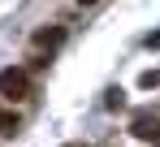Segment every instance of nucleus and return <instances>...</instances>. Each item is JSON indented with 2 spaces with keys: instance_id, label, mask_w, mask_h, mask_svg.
<instances>
[{
  "instance_id": "nucleus-1",
  "label": "nucleus",
  "mask_w": 160,
  "mask_h": 147,
  "mask_svg": "<svg viewBox=\"0 0 160 147\" xmlns=\"http://www.w3.org/2000/svg\"><path fill=\"white\" fill-rule=\"evenodd\" d=\"M0 95H9V99L30 95V74L26 69H4L0 74Z\"/></svg>"
},
{
  "instance_id": "nucleus-2",
  "label": "nucleus",
  "mask_w": 160,
  "mask_h": 147,
  "mask_svg": "<svg viewBox=\"0 0 160 147\" xmlns=\"http://www.w3.org/2000/svg\"><path fill=\"white\" fill-rule=\"evenodd\" d=\"M61 43H65V30H61V26H48V30H35V48H61Z\"/></svg>"
},
{
  "instance_id": "nucleus-5",
  "label": "nucleus",
  "mask_w": 160,
  "mask_h": 147,
  "mask_svg": "<svg viewBox=\"0 0 160 147\" xmlns=\"http://www.w3.org/2000/svg\"><path fill=\"white\" fill-rule=\"evenodd\" d=\"M78 4H82V9H91V4H100V0H78Z\"/></svg>"
},
{
  "instance_id": "nucleus-4",
  "label": "nucleus",
  "mask_w": 160,
  "mask_h": 147,
  "mask_svg": "<svg viewBox=\"0 0 160 147\" xmlns=\"http://www.w3.org/2000/svg\"><path fill=\"white\" fill-rule=\"evenodd\" d=\"M13 130H18V113L0 104V134H13Z\"/></svg>"
},
{
  "instance_id": "nucleus-3",
  "label": "nucleus",
  "mask_w": 160,
  "mask_h": 147,
  "mask_svg": "<svg viewBox=\"0 0 160 147\" xmlns=\"http://www.w3.org/2000/svg\"><path fill=\"white\" fill-rule=\"evenodd\" d=\"M134 134H138V139H156V143H160V117H138V121H134Z\"/></svg>"
}]
</instances>
